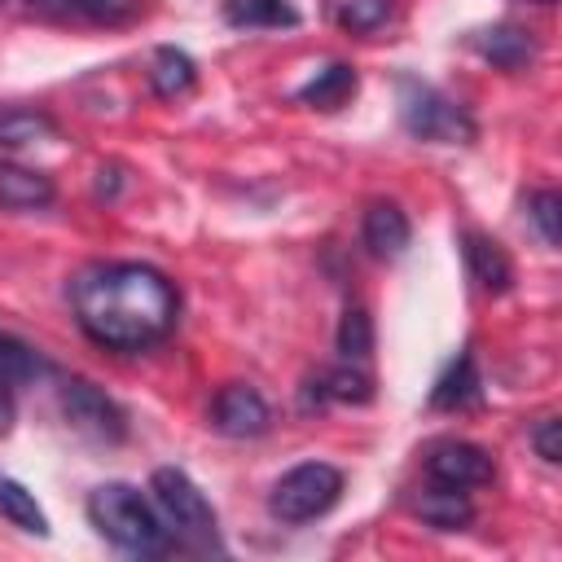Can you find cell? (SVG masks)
<instances>
[{"label":"cell","mask_w":562,"mask_h":562,"mask_svg":"<svg viewBox=\"0 0 562 562\" xmlns=\"http://www.w3.org/2000/svg\"><path fill=\"white\" fill-rule=\"evenodd\" d=\"M75 325L105 351H145L180 321V290L167 272L136 259L92 263L70 281Z\"/></svg>","instance_id":"1"},{"label":"cell","mask_w":562,"mask_h":562,"mask_svg":"<svg viewBox=\"0 0 562 562\" xmlns=\"http://www.w3.org/2000/svg\"><path fill=\"white\" fill-rule=\"evenodd\" d=\"M83 509H88V522L97 527V536L110 540L123 553L162 558V553L176 549L171 544V531L158 518V509L132 483H101V487H92L88 501H83Z\"/></svg>","instance_id":"2"},{"label":"cell","mask_w":562,"mask_h":562,"mask_svg":"<svg viewBox=\"0 0 562 562\" xmlns=\"http://www.w3.org/2000/svg\"><path fill=\"white\" fill-rule=\"evenodd\" d=\"M149 492H154V509H158L162 527L171 531V544H176V549L224 553L220 518H215L211 501L202 496V487H198L180 465H158V470L149 474Z\"/></svg>","instance_id":"3"},{"label":"cell","mask_w":562,"mask_h":562,"mask_svg":"<svg viewBox=\"0 0 562 562\" xmlns=\"http://www.w3.org/2000/svg\"><path fill=\"white\" fill-rule=\"evenodd\" d=\"M395 110H400V127L426 145H470L479 136V123L461 101H452L448 92L413 75H400Z\"/></svg>","instance_id":"4"},{"label":"cell","mask_w":562,"mask_h":562,"mask_svg":"<svg viewBox=\"0 0 562 562\" xmlns=\"http://www.w3.org/2000/svg\"><path fill=\"white\" fill-rule=\"evenodd\" d=\"M342 470L329 465V461H299L290 465L272 492H268V514L285 527H299V522H312V518H325L338 496H342Z\"/></svg>","instance_id":"5"},{"label":"cell","mask_w":562,"mask_h":562,"mask_svg":"<svg viewBox=\"0 0 562 562\" xmlns=\"http://www.w3.org/2000/svg\"><path fill=\"white\" fill-rule=\"evenodd\" d=\"M61 417L70 430H79L92 443H123L127 439V413L88 378L61 382Z\"/></svg>","instance_id":"6"},{"label":"cell","mask_w":562,"mask_h":562,"mask_svg":"<svg viewBox=\"0 0 562 562\" xmlns=\"http://www.w3.org/2000/svg\"><path fill=\"white\" fill-rule=\"evenodd\" d=\"M422 474L426 483H443V487H487L496 479V461L487 448L470 443V439H439L426 448L422 457Z\"/></svg>","instance_id":"7"},{"label":"cell","mask_w":562,"mask_h":562,"mask_svg":"<svg viewBox=\"0 0 562 562\" xmlns=\"http://www.w3.org/2000/svg\"><path fill=\"white\" fill-rule=\"evenodd\" d=\"M211 426L228 439H259L272 426V408L250 382H228L211 400Z\"/></svg>","instance_id":"8"},{"label":"cell","mask_w":562,"mask_h":562,"mask_svg":"<svg viewBox=\"0 0 562 562\" xmlns=\"http://www.w3.org/2000/svg\"><path fill=\"white\" fill-rule=\"evenodd\" d=\"M470 48L487 61V66H496V70H527L536 57H540V44H536V35L527 31V26H518V22H492V26H479L474 35H470Z\"/></svg>","instance_id":"9"},{"label":"cell","mask_w":562,"mask_h":562,"mask_svg":"<svg viewBox=\"0 0 562 562\" xmlns=\"http://www.w3.org/2000/svg\"><path fill=\"white\" fill-rule=\"evenodd\" d=\"M373 400V378L356 364V360H342L334 369H321L316 378L303 382V395L299 404L312 413V408H325V404H369Z\"/></svg>","instance_id":"10"},{"label":"cell","mask_w":562,"mask_h":562,"mask_svg":"<svg viewBox=\"0 0 562 562\" xmlns=\"http://www.w3.org/2000/svg\"><path fill=\"white\" fill-rule=\"evenodd\" d=\"M360 241L373 259H400L413 241V224L395 202H369L360 220Z\"/></svg>","instance_id":"11"},{"label":"cell","mask_w":562,"mask_h":562,"mask_svg":"<svg viewBox=\"0 0 562 562\" xmlns=\"http://www.w3.org/2000/svg\"><path fill=\"white\" fill-rule=\"evenodd\" d=\"M479 395H483V378H479L474 351L461 347V351L448 360V369L435 378V386H430V408H435V413H461V408H474Z\"/></svg>","instance_id":"12"},{"label":"cell","mask_w":562,"mask_h":562,"mask_svg":"<svg viewBox=\"0 0 562 562\" xmlns=\"http://www.w3.org/2000/svg\"><path fill=\"white\" fill-rule=\"evenodd\" d=\"M461 250H465V268H470V277L479 281V290L505 294V290L514 285V263H509V255H505V246H501L496 237L470 228V233L461 237Z\"/></svg>","instance_id":"13"},{"label":"cell","mask_w":562,"mask_h":562,"mask_svg":"<svg viewBox=\"0 0 562 562\" xmlns=\"http://www.w3.org/2000/svg\"><path fill=\"white\" fill-rule=\"evenodd\" d=\"M413 514L435 527V531H465L474 522V501L461 487H443V483H426L422 496L413 501Z\"/></svg>","instance_id":"14"},{"label":"cell","mask_w":562,"mask_h":562,"mask_svg":"<svg viewBox=\"0 0 562 562\" xmlns=\"http://www.w3.org/2000/svg\"><path fill=\"white\" fill-rule=\"evenodd\" d=\"M356 92H360V75H356V66H347V61H329V66H321L307 83L294 88V101H303V105H312V110H342Z\"/></svg>","instance_id":"15"},{"label":"cell","mask_w":562,"mask_h":562,"mask_svg":"<svg viewBox=\"0 0 562 562\" xmlns=\"http://www.w3.org/2000/svg\"><path fill=\"white\" fill-rule=\"evenodd\" d=\"M53 198H57L53 176L18 162H0V211H35V206H48Z\"/></svg>","instance_id":"16"},{"label":"cell","mask_w":562,"mask_h":562,"mask_svg":"<svg viewBox=\"0 0 562 562\" xmlns=\"http://www.w3.org/2000/svg\"><path fill=\"white\" fill-rule=\"evenodd\" d=\"M145 79H149L154 97H162V101H176V97L193 92V83H198V61H193L184 48H176V44H162V48H154Z\"/></svg>","instance_id":"17"},{"label":"cell","mask_w":562,"mask_h":562,"mask_svg":"<svg viewBox=\"0 0 562 562\" xmlns=\"http://www.w3.org/2000/svg\"><path fill=\"white\" fill-rule=\"evenodd\" d=\"M31 13L53 22H123L136 0H22Z\"/></svg>","instance_id":"18"},{"label":"cell","mask_w":562,"mask_h":562,"mask_svg":"<svg viewBox=\"0 0 562 562\" xmlns=\"http://www.w3.org/2000/svg\"><path fill=\"white\" fill-rule=\"evenodd\" d=\"M224 22L237 31H281L299 26L294 0H224Z\"/></svg>","instance_id":"19"},{"label":"cell","mask_w":562,"mask_h":562,"mask_svg":"<svg viewBox=\"0 0 562 562\" xmlns=\"http://www.w3.org/2000/svg\"><path fill=\"white\" fill-rule=\"evenodd\" d=\"M57 136V119L31 105H4L0 110V149H26L35 140Z\"/></svg>","instance_id":"20"},{"label":"cell","mask_w":562,"mask_h":562,"mask_svg":"<svg viewBox=\"0 0 562 562\" xmlns=\"http://www.w3.org/2000/svg\"><path fill=\"white\" fill-rule=\"evenodd\" d=\"M0 514L18 527V531H26V536H48V514L40 509V501H35V492H26L18 479H9V474H0Z\"/></svg>","instance_id":"21"},{"label":"cell","mask_w":562,"mask_h":562,"mask_svg":"<svg viewBox=\"0 0 562 562\" xmlns=\"http://www.w3.org/2000/svg\"><path fill=\"white\" fill-rule=\"evenodd\" d=\"M395 0H334V22L351 35H373L391 22Z\"/></svg>","instance_id":"22"},{"label":"cell","mask_w":562,"mask_h":562,"mask_svg":"<svg viewBox=\"0 0 562 562\" xmlns=\"http://www.w3.org/2000/svg\"><path fill=\"white\" fill-rule=\"evenodd\" d=\"M334 342H338V356L342 360H369L373 356V316L360 307V303H351L347 312H342V321H338V334H334Z\"/></svg>","instance_id":"23"},{"label":"cell","mask_w":562,"mask_h":562,"mask_svg":"<svg viewBox=\"0 0 562 562\" xmlns=\"http://www.w3.org/2000/svg\"><path fill=\"white\" fill-rule=\"evenodd\" d=\"M40 373H48L44 356H40V351H31L26 342H18V338L0 334V382L18 386V382H31V378H40Z\"/></svg>","instance_id":"24"},{"label":"cell","mask_w":562,"mask_h":562,"mask_svg":"<svg viewBox=\"0 0 562 562\" xmlns=\"http://www.w3.org/2000/svg\"><path fill=\"white\" fill-rule=\"evenodd\" d=\"M527 220L536 224L540 241H544L549 250H558V241H562V198H558L553 189L527 193Z\"/></svg>","instance_id":"25"},{"label":"cell","mask_w":562,"mask_h":562,"mask_svg":"<svg viewBox=\"0 0 562 562\" xmlns=\"http://www.w3.org/2000/svg\"><path fill=\"white\" fill-rule=\"evenodd\" d=\"M527 439H531V448H536V457L544 465H558L562 461V422L558 417H540Z\"/></svg>","instance_id":"26"},{"label":"cell","mask_w":562,"mask_h":562,"mask_svg":"<svg viewBox=\"0 0 562 562\" xmlns=\"http://www.w3.org/2000/svg\"><path fill=\"white\" fill-rule=\"evenodd\" d=\"M13 417H18V404H13V391L9 382H0V439L13 430Z\"/></svg>","instance_id":"27"},{"label":"cell","mask_w":562,"mask_h":562,"mask_svg":"<svg viewBox=\"0 0 562 562\" xmlns=\"http://www.w3.org/2000/svg\"><path fill=\"white\" fill-rule=\"evenodd\" d=\"M522 4H544V9H549V4H558V0H522Z\"/></svg>","instance_id":"28"}]
</instances>
